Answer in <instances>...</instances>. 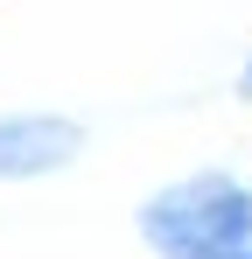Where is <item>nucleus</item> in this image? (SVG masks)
I'll list each match as a JSON object with an SVG mask.
<instances>
[{
  "label": "nucleus",
  "instance_id": "nucleus-3",
  "mask_svg": "<svg viewBox=\"0 0 252 259\" xmlns=\"http://www.w3.org/2000/svg\"><path fill=\"white\" fill-rule=\"evenodd\" d=\"M231 91H238V98H252V49L238 56V77H231Z\"/></svg>",
  "mask_w": 252,
  "mask_h": 259
},
{
  "label": "nucleus",
  "instance_id": "nucleus-1",
  "mask_svg": "<svg viewBox=\"0 0 252 259\" xmlns=\"http://www.w3.org/2000/svg\"><path fill=\"white\" fill-rule=\"evenodd\" d=\"M133 231L154 259H231L252 252V175L189 168L140 196Z\"/></svg>",
  "mask_w": 252,
  "mask_h": 259
},
{
  "label": "nucleus",
  "instance_id": "nucleus-2",
  "mask_svg": "<svg viewBox=\"0 0 252 259\" xmlns=\"http://www.w3.org/2000/svg\"><path fill=\"white\" fill-rule=\"evenodd\" d=\"M84 147H91V126L70 112H49V105L0 112V182H49L77 168Z\"/></svg>",
  "mask_w": 252,
  "mask_h": 259
},
{
  "label": "nucleus",
  "instance_id": "nucleus-4",
  "mask_svg": "<svg viewBox=\"0 0 252 259\" xmlns=\"http://www.w3.org/2000/svg\"><path fill=\"white\" fill-rule=\"evenodd\" d=\"M231 259H252V252H231Z\"/></svg>",
  "mask_w": 252,
  "mask_h": 259
}]
</instances>
